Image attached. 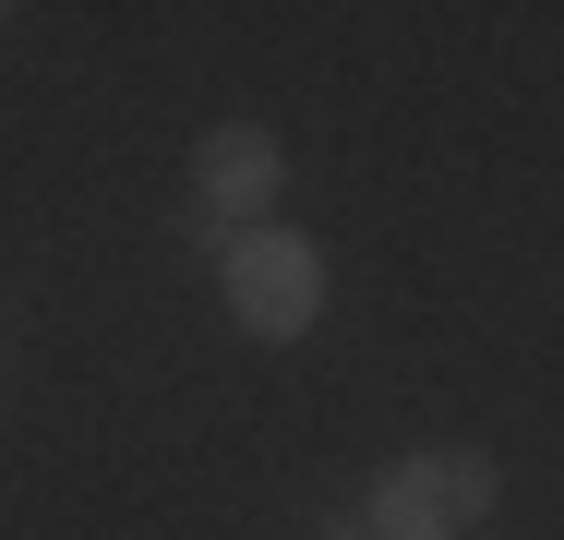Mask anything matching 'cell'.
Listing matches in <instances>:
<instances>
[{
  "label": "cell",
  "instance_id": "1",
  "mask_svg": "<svg viewBox=\"0 0 564 540\" xmlns=\"http://www.w3.org/2000/svg\"><path fill=\"white\" fill-rule=\"evenodd\" d=\"M492 493H505V468H492L480 444H421V456H397V468L372 480L360 529L372 540H456V529L492 517Z\"/></svg>",
  "mask_w": 564,
  "mask_h": 540
},
{
  "label": "cell",
  "instance_id": "3",
  "mask_svg": "<svg viewBox=\"0 0 564 540\" xmlns=\"http://www.w3.org/2000/svg\"><path fill=\"white\" fill-rule=\"evenodd\" d=\"M276 193H289V144L264 120H217L205 156H193V228L205 240H240V228L276 216Z\"/></svg>",
  "mask_w": 564,
  "mask_h": 540
},
{
  "label": "cell",
  "instance_id": "4",
  "mask_svg": "<svg viewBox=\"0 0 564 540\" xmlns=\"http://www.w3.org/2000/svg\"><path fill=\"white\" fill-rule=\"evenodd\" d=\"M325 540H372V529H360V517H348V529H325Z\"/></svg>",
  "mask_w": 564,
  "mask_h": 540
},
{
  "label": "cell",
  "instance_id": "2",
  "mask_svg": "<svg viewBox=\"0 0 564 540\" xmlns=\"http://www.w3.org/2000/svg\"><path fill=\"white\" fill-rule=\"evenodd\" d=\"M217 289H228V324H240V336L289 348V336H313V313H325V252H313L289 216H264V228L228 240Z\"/></svg>",
  "mask_w": 564,
  "mask_h": 540
}]
</instances>
